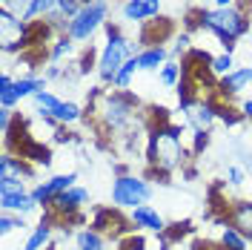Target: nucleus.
Instances as JSON below:
<instances>
[{
  "mask_svg": "<svg viewBox=\"0 0 252 250\" xmlns=\"http://www.w3.org/2000/svg\"><path fill=\"white\" fill-rule=\"evenodd\" d=\"M103 29H106V43L97 52V69H94V72H97V78L103 81V83H115L121 66H124L129 58H135L138 52H135V43H132L129 38H124L118 26L106 23Z\"/></svg>",
  "mask_w": 252,
  "mask_h": 250,
  "instance_id": "nucleus-2",
  "label": "nucleus"
},
{
  "mask_svg": "<svg viewBox=\"0 0 252 250\" xmlns=\"http://www.w3.org/2000/svg\"><path fill=\"white\" fill-rule=\"evenodd\" d=\"M61 75H63L61 66H55V63H52V66L46 69V75H43V78H46V81H55V78H61Z\"/></svg>",
  "mask_w": 252,
  "mask_h": 250,
  "instance_id": "nucleus-35",
  "label": "nucleus"
},
{
  "mask_svg": "<svg viewBox=\"0 0 252 250\" xmlns=\"http://www.w3.org/2000/svg\"><path fill=\"white\" fill-rule=\"evenodd\" d=\"M218 3V9H229V6H238L241 0H215Z\"/></svg>",
  "mask_w": 252,
  "mask_h": 250,
  "instance_id": "nucleus-36",
  "label": "nucleus"
},
{
  "mask_svg": "<svg viewBox=\"0 0 252 250\" xmlns=\"http://www.w3.org/2000/svg\"><path fill=\"white\" fill-rule=\"evenodd\" d=\"M20 227H26V221H23L20 213H3L0 216V233L3 236H9L12 230H20Z\"/></svg>",
  "mask_w": 252,
  "mask_h": 250,
  "instance_id": "nucleus-28",
  "label": "nucleus"
},
{
  "mask_svg": "<svg viewBox=\"0 0 252 250\" xmlns=\"http://www.w3.org/2000/svg\"><path fill=\"white\" fill-rule=\"evenodd\" d=\"M32 101L37 104L40 115H49V118H55V121H58L61 126L75 124V121H80V118H83V110H80L75 101H63V98H58V95H52L49 89L37 92L34 98H32Z\"/></svg>",
  "mask_w": 252,
  "mask_h": 250,
  "instance_id": "nucleus-7",
  "label": "nucleus"
},
{
  "mask_svg": "<svg viewBox=\"0 0 252 250\" xmlns=\"http://www.w3.org/2000/svg\"><path fill=\"white\" fill-rule=\"evenodd\" d=\"M106 15H109V0H92V3H86L78 15L69 20L66 35L75 43H86V41H92L94 32L106 26Z\"/></svg>",
  "mask_w": 252,
  "mask_h": 250,
  "instance_id": "nucleus-3",
  "label": "nucleus"
},
{
  "mask_svg": "<svg viewBox=\"0 0 252 250\" xmlns=\"http://www.w3.org/2000/svg\"><path fill=\"white\" fill-rule=\"evenodd\" d=\"M250 83H252V66H250Z\"/></svg>",
  "mask_w": 252,
  "mask_h": 250,
  "instance_id": "nucleus-39",
  "label": "nucleus"
},
{
  "mask_svg": "<svg viewBox=\"0 0 252 250\" xmlns=\"http://www.w3.org/2000/svg\"><path fill=\"white\" fill-rule=\"evenodd\" d=\"M241 115H244V121L252 124V101H244V104H241Z\"/></svg>",
  "mask_w": 252,
  "mask_h": 250,
  "instance_id": "nucleus-34",
  "label": "nucleus"
},
{
  "mask_svg": "<svg viewBox=\"0 0 252 250\" xmlns=\"http://www.w3.org/2000/svg\"><path fill=\"white\" fill-rule=\"evenodd\" d=\"M192 29H206L212 32L223 43V52H232L235 43L250 32V12L241 6H229V9H195L187 17V32Z\"/></svg>",
  "mask_w": 252,
  "mask_h": 250,
  "instance_id": "nucleus-1",
  "label": "nucleus"
},
{
  "mask_svg": "<svg viewBox=\"0 0 252 250\" xmlns=\"http://www.w3.org/2000/svg\"><path fill=\"white\" fill-rule=\"evenodd\" d=\"M181 78H184V63L166 61L160 66V83H163V86H178Z\"/></svg>",
  "mask_w": 252,
  "mask_h": 250,
  "instance_id": "nucleus-25",
  "label": "nucleus"
},
{
  "mask_svg": "<svg viewBox=\"0 0 252 250\" xmlns=\"http://www.w3.org/2000/svg\"><path fill=\"white\" fill-rule=\"evenodd\" d=\"M129 219H132V224H135L138 230H149V233H158V236L166 233V221H163V216L158 213L155 207H149V204H141V207L129 210Z\"/></svg>",
  "mask_w": 252,
  "mask_h": 250,
  "instance_id": "nucleus-14",
  "label": "nucleus"
},
{
  "mask_svg": "<svg viewBox=\"0 0 252 250\" xmlns=\"http://www.w3.org/2000/svg\"><path fill=\"white\" fill-rule=\"evenodd\" d=\"M206 250H226V248H220V245H212V248H209V245H206Z\"/></svg>",
  "mask_w": 252,
  "mask_h": 250,
  "instance_id": "nucleus-37",
  "label": "nucleus"
},
{
  "mask_svg": "<svg viewBox=\"0 0 252 250\" xmlns=\"http://www.w3.org/2000/svg\"><path fill=\"white\" fill-rule=\"evenodd\" d=\"M250 86V66H244V69H235V72H229L226 78L218 81V98H223V101H229V98H235V95H241L244 89Z\"/></svg>",
  "mask_w": 252,
  "mask_h": 250,
  "instance_id": "nucleus-17",
  "label": "nucleus"
},
{
  "mask_svg": "<svg viewBox=\"0 0 252 250\" xmlns=\"http://www.w3.org/2000/svg\"><path fill=\"white\" fill-rule=\"evenodd\" d=\"M52 12H58V0H29L23 20H26V23H32V20H43V17H49Z\"/></svg>",
  "mask_w": 252,
  "mask_h": 250,
  "instance_id": "nucleus-20",
  "label": "nucleus"
},
{
  "mask_svg": "<svg viewBox=\"0 0 252 250\" xmlns=\"http://www.w3.org/2000/svg\"><path fill=\"white\" fill-rule=\"evenodd\" d=\"M15 81L17 78H12V75H3V78H0V110H12L17 104Z\"/></svg>",
  "mask_w": 252,
  "mask_h": 250,
  "instance_id": "nucleus-24",
  "label": "nucleus"
},
{
  "mask_svg": "<svg viewBox=\"0 0 252 250\" xmlns=\"http://www.w3.org/2000/svg\"><path fill=\"white\" fill-rule=\"evenodd\" d=\"M75 242H78V250H103L106 248V236L97 233L94 227H83L75 236Z\"/></svg>",
  "mask_w": 252,
  "mask_h": 250,
  "instance_id": "nucleus-22",
  "label": "nucleus"
},
{
  "mask_svg": "<svg viewBox=\"0 0 252 250\" xmlns=\"http://www.w3.org/2000/svg\"><path fill=\"white\" fill-rule=\"evenodd\" d=\"M34 175V167L29 161H23L15 153H3L0 158V178H15V181H29Z\"/></svg>",
  "mask_w": 252,
  "mask_h": 250,
  "instance_id": "nucleus-15",
  "label": "nucleus"
},
{
  "mask_svg": "<svg viewBox=\"0 0 252 250\" xmlns=\"http://www.w3.org/2000/svg\"><path fill=\"white\" fill-rule=\"evenodd\" d=\"M218 245H220V248H226V250H250V242H247V236L238 233L232 224H223Z\"/></svg>",
  "mask_w": 252,
  "mask_h": 250,
  "instance_id": "nucleus-21",
  "label": "nucleus"
},
{
  "mask_svg": "<svg viewBox=\"0 0 252 250\" xmlns=\"http://www.w3.org/2000/svg\"><path fill=\"white\" fill-rule=\"evenodd\" d=\"M187 49H189V32H184V35H178V38H175L172 55H181V52H187Z\"/></svg>",
  "mask_w": 252,
  "mask_h": 250,
  "instance_id": "nucleus-31",
  "label": "nucleus"
},
{
  "mask_svg": "<svg viewBox=\"0 0 252 250\" xmlns=\"http://www.w3.org/2000/svg\"><path fill=\"white\" fill-rule=\"evenodd\" d=\"M80 3H83V6H86V3H92V0H80Z\"/></svg>",
  "mask_w": 252,
  "mask_h": 250,
  "instance_id": "nucleus-38",
  "label": "nucleus"
},
{
  "mask_svg": "<svg viewBox=\"0 0 252 250\" xmlns=\"http://www.w3.org/2000/svg\"><path fill=\"white\" fill-rule=\"evenodd\" d=\"M118 250H143V239H135V236H129L121 242V248Z\"/></svg>",
  "mask_w": 252,
  "mask_h": 250,
  "instance_id": "nucleus-32",
  "label": "nucleus"
},
{
  "mask_svg": "<svg viewBox=\"0 0 252 250\" xmlns=\"http://www.w3.org/2000/svg\"><path fill=\"white\" fill-rule=\"evenodd\" d=\"M12 150H17V156L23 158V161H29L32 167H49L52 164V150L43 147L40 141H34L32 135H20ZM12 150H6V153H12Z\"/></svg>",
  "mask_w": 252,
  "mask_h": 250,
  "instance_id": "nucleus-11",
  "label": "nucleus"
},
{
  "mask_svg": "<svg viewBox=\"0 0 252 250\" xmlns=\"http://www.w3.org/2000/svg\"><path fill=\"white\" fill-rule=\"evenodd\" d=\"M52 227L55 224H49V221L40 219V224L32 230V236L26 239V245H23V250H43L49 248V242H52Z\"/></svg>",
  "mask_w": 252,
  "mask_h": 250,
  "instance_id": "nucleus-19",
  "label": "nucleus"
},
{
  "mask_svg": "<svg viewBox=\"0 0 252 250\" xmlns=\"http://www.w3.org/2000/svg\"><path fill=\"white\" fill-rule=\"evenodd\" d=\"M152 199V187L149 181L141 178V175H132V172H124L112 181V204L118 210H135Z\"/></svg>",
  "mask_w": 252,
  "mask_h": 250,
  "instance_id": "nucleus-4",
  "label": "nucleus"
},
{
  "mask_svg": "<svg viewBox=\"0 0 252 250\" xmlns=\"http://www.w3.org/2000/svg\"><path fill=\"white\" fill-rule=\"evenodd\" d=\"M250 29H252V15H250Z\"/></svg>",
  "mask_w": 252,
  "mask_h": 250,
  "instance_id": "nucleus-40",
  "label": "nucleus"
},
{
  "mask_svg": "<svg viewBox=\"0 0 252 250\" xmlns=\"http://www.w3.org/2000/svg\"><path fill=\"white\" fill-rule=\"evenodd\" d=\"M0 207H3V213H20V216L37 210V204H34V199H32V193L26 187L23 190H0Z\"/></svg>",
  "mask_w": 252,
  "mask_h": 250,
  "instance_id": "nucleus-13",
  "label": "nucleus"
},
{
  "mask_svg": "<svg viewBox=\"0 0 252 250\" xmlns=\"http://www.w3.org/2000/svg\"><path fill=\"white\" fill-rule=\"evenodd\" d=\"M226 224H232L238 233H244L247 242L252 245V202H232L229 204Z\"/></svg>",
  "mask_w": 252,
  "mask_h": 250,
  "instance_id": "nucleus-16",
  "label": "nucleus"
},
{
  "mask_svg": "<svg viewBox=\"0 0 252 250\" xmlns=\"http://www.w3.org/2000/svg\"><path fill=\"white\" fill-rule=\"evenodd\" d=\"M195 144H192V156H201L206 147H209V129H195Z\"/></svg>",
  "mask_w": 252,
  "mask_h": 250,
  "instance_id": "nucleus-29",
  "label": "nucleus"
},
{
  "mask_svg": "<svg viewBox=\"0 0 252 250\" xmlns=\"http://www.w3.org/2000/svg\"><path fill=\"white\" fill-rule=\"evenodd\" d=\"M12 129V110H0V132L6 135Z\"/></svg>",
  "mask_w": 252,
  "mask_h": 250,
  "instance_id": "nucleus-33",
  "label": "nucleus"
},
{
  "mask_svg": "<svg viewBox=\"0 0 252 250\" xmlns=\"http://www.w3.org/2000/svg\"><path fill=\"white\" fill-rule=\"evenodd\" d=\"M72 46H75V41H72L69 35H58V38H55V46H49V61L58 63L63 55H69V52H72Z\"/></svg>",
  "mask_w": 252,
  "mask_h": 250,
  "instance_id": "nucleus-27",
  "label": "nucleus"
},
{
  "mask_svg": "<svg viewBox=\"0 0 252 250\" xmlns=\"http://www.w3.org/2000/svg\"><path fill=\"white\" fill-rule=\"evenodd\" d=\"M138 66H141V72H155L160 69L163 63L169 61V49L166 46H143L138 49Z\"/></svg>",
  "mask_w": 252,
  "mask_h": 250,
  "instance_id": "nucleus-18",
  "label": "nucleus"
},
{
  "mask_svg": "<svg viewBox=\"0 0 252 250\" xmlns=\"http://www.w3.org/2000/svg\"><path fill=\"white\" fill-rule=\"evenodd\" d=\"M226 178H229L232 187H241V184H244V170H241V167H229V170H226Z\"/></svg>",
  "mask_w": 252,
  "mask_h": 250,
  "instance_id": "nucleus-30",
  "label": "nucleus"
},
{
  "mask_svg": "<svg viewBox=\"0 0 252 250\" xmlns=\"http://www.w3.org/2000/svg\"><path fill=\"white\" fill-rule=\"evenodd\" d=\"M135 72H141V66H138V58H129V61L121 66V72H118V78H115V89H129V83L135 78Z\"/></svg>",
  "mask_w": 252,
  "mask_h": 250,
  "instance_id": "nucleus-26",
  "label": "nucleus"
},
{
  "mask_svg": "<svg viewBox=\"0 0 252 250\" xmlns=\"http://www.w3.org/2000/svg\"><path fill=\"white\" fill-rule=\"evenodd\" d=\"M135 110H138V98L126 92V89H118L103 98V121L109 129H124V126L132 124L135 118Z\"/></svg>",
  "mask_w": 252,
  "mask_h": 250,
  "instance_id": "nucleus-6",
  "label": "nucleus"
},
{
  "mask_svg": "<svg viewBox=\"0 0 252 250\" xmlns=\"http://www.w3.org/2000/svg\"><path fill=\"white\" fill-rule=\"evenodd\" d=\"M209 72L212 78H226L229 72H235V61H232V52H223V55H215L212 63H209Z\"/></svg>",
  "mask_w": 252,
  "mask_h": 250,
  "instance_id": "nucleus-23",
  "label": "nucleus"
},
{
  "mask_svg": "<svg viewBox=\"0 0 252 250\" xmlns=\"http://www.w3.org/2000/svg\"><path fill=\"white\" fill-rule=\"evenodd\" d=\"M75 181H78V172H61V175H52L46 181L34 184L29 193H32V199H34L37 207H49V204L55 202V196H61V193L75 187Z\"/></svg>",
  "mask_w": 252,
  "mask_h": 250,
  "instance_id": "nucleus-8",
  "label": "nucleus"
},
{
  "mask_svg": "<svg viewBox=\"0 0 252 250\" xmlns=\"http://www.w3.org/2000/svg\"><path fill=\"white\" fill-rule=\"evenodd\" d=\"M0 46L6 55L29 49V23L0 6Z\"/></svg>",
  "mask_w": 252,
  "mask_h": 250,
  "instance_id": "nucleus-5",
  "label": "nucleus"
},
{
  "mask_svg": "<svg viewBox=\"0 0 252 250\" xmlns=\"http://www.w3.org/2000/svg\"><path fill=\"white\" fill-rule=\"evenodd\" d=\"M160 12V0H124L121 15L129 23H149Z\"/></svg>",
  "mask_w": 252,
  "mask_h": 250,
  "instance_id": "nucleus-12",
  "label": "nucleus"
},
{
  "mask_svg": "<svg viewBox=\"0 0 252 250\" xmlns=\"http://www.w3.org/2000/svg\"><path fill=\"white\" fill-rule=\"evenodd\" d=\"M129 224H132V219H124L118 207H112V210H109V207H103V210H97V213H94V219H92L89 227H94L97 233H103V236L118 239L121 233L129 230Z\"/></svg>",
  "mask_w": 252,
  "mask_h": 250,
  "instance_id": "nucleus-10",
  "label": "nucleus"
},
{
  "mask_svg": "<svg viewBox=\"0 0 252 250\" xmlns=\"http://www.w3.org/2000/svg\"><path fill=\"white\" fill-rule=\"evenodd\" d=\"M86 202H89V190L75 184L72 190H66V193H61V196H55V202L49 204V210L58 216V224H61V221L78 216L80 207H83ZM43 210H46V207H43Z\"/></svg>",
  "mask_w": 252,
  "mask_h": 250,
  "instance_id": "nucleus-9",
  "label": "nucleus"
}]
</instances>
